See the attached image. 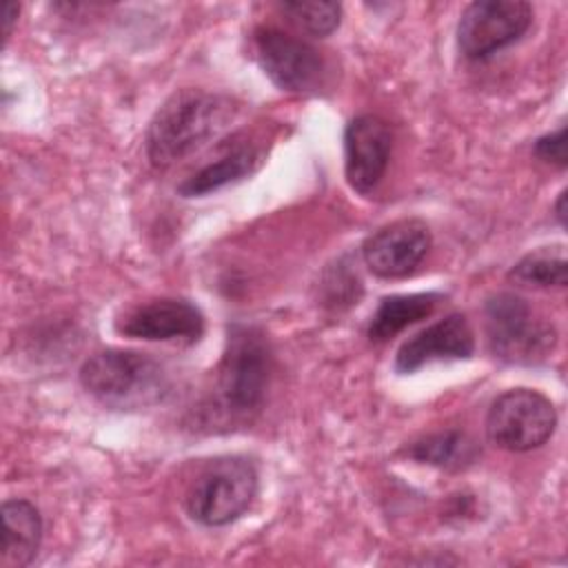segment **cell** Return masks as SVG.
<instances>
[{
    "label": "cell",
    "mask_w": 568,
    "mask_h": 568,
    "mask_svg": "<svg viewBox=\"0 0 568 568\" xmlns=\"http://www.w3.org/2000/svg\"><path fill=\"white\" fill-rule=\"evenodd\" d=\"M253 49L262 71L282 91L313 93L324 84L326 67L322 55L295 36L275 27H260L253 33Z\"/></svg>",
    "instance_id": "cell-8"
},
{
    "label": "cell",
    "mask_w": 568,
    "mask_h": 568,
    "mask_svg": "<svg viewBox=\"0 0 568 568\" xmlns=\"http://www.w3.org/2000/svg\"><path fill=\"white\" fill-rule=\"evenodd\" d=\"M555 217H557V222H559L561 226L566 224V191H561L559 197H557V202H555Z\"/></svg>",
    "instance_id": "cell-21"
},
{
    "label": "cell",
    "mask_w": 568,
    "mask_h": 568,
    "mask_svg": "<svg viewBox=\"0 0 568 568\" xmlns=\"http://www.w3.org/2000/svg\"><path fill=\"white\" fill-rule=\"evenodd\" d=\"M271 366L266 337L255 326L233 324L217 366L215 406L231 419H251L264 404Z\"/></svg>",
    "instance_id": "cell-3"
},
{
    "label": "cell",
    "mask_w": 568,
    "mask_h": 568,
    "mask_svg": "<svg viewBox=\"0 0 568 568\" xmlns=\"http://www.w3.org/2000/svg\"><path fill=\"white\" fill-rule=\"evenodd\" d=\"M535 155L546 164L564 169L566 166V126L561 124L557 131L541 135L535 142Z\"/></svg>",
    "instance_id": "cell-19"
},
{
    "label": "cell",
    "mask_w": 568,
    "mask_h": 568,
    "mask_svg": "<svg viewBox=\"0 0 568 568\" xmlns=\"http://www.w3.org/2000/svg\"><path fill=\"white\" fill-rule=\"evenodd\" d=\"M42 517L27 499H7L2 504V568L29 566L40 548Z\"/></svg>",
    "instance_id": "cell-14"
},
{
    "label": "cell",
    "mask_w": 568,
    "mask_h": 568,
    "mask_svg": "<svg viewBox=\"0 0 568 568\" xmlns=\"http://www.w3.org/2000/svg\"><path fill=\"white\" fill-rule=\"evenodd\" d=\"M557 426L552 402L532 388H510L488 408L486 435L504 450L526 453L544 446Z\"/></svg>",
    "instance_id": "cell-6"
},
{
    "label": "cell",
    "mask_w": 568,
    "mask_h": 568,
    "mask_svg": "<svg viewBox=\"0 0 568 568\" xmlns=\"http://www.w3.org/2000/svg\"><path fill=\"white\" fill-rule=\"evenodd\" d=\"M532 22V7L524 0L470 2L457 24V47L468 60H486L517 42Z\"/></svg>",
    "instance_id": "cell-7"
},
{
    "label": "cell",
    "mask_w": 568,
    "mask_h": 568,
    "mask_svg": "<svg viewBox=\"0 0 568 568\" xmlns=\"http://www.w3.org/2000/svg\"><path fill=\"white\" fill-rule=\"evenodd\" d=\"M484 315L488 346L501 362L537 364L557 344L555 326L539 320L530 304L515 293L493 295L484 306Z\"/></svg>",
    "instance_id": "cell-5"
},
{
    "label": "cell",
    "mask_w": 568,
    "mask_h": 568,
    "mask_svg": "<svg viewBox=\"0 0 568 568\" xmlns=\"http://www.w3.org/2000/svg\"><path fill=\"white\" fill-rule=\"evenodd\" d=\"M82 388L113 410H142L160 404L171 388L166 368L146 353L109 348L80 368Z\"/></svg>",
    "instance_id": "cell-2"
},
{
    "label": "cell",
    "mask_w": 568,
    "mask_h": 568,
    "mask_svg": "<svg viewBox=\"0 0 568 568\" xmlns=\"http://www.w3.org/2000/svg\"><path fill=\"white\" fill-rule=\"evenodd\" d=\"M257 493L255 464L242 455L217 457L202 468L186 495L191 519L217 528L240 519Z\"/></svg>",
    "instance_id": "cell-4"
},
{
    "label": "cell",
    "mask_w": 568,
    "mask_h": 568,
    "mask_svg": "<svg viewBox=\"0 0 568 568\" xmlns=\"http://www.w3.org/2000/svg\"><path fill=\"white\" fill-rule=\"evenodd\" d=\"M390 146L393 135L382 118L364 113L346 124L344 171L353 191L368 195L377 189L388 166Z\"/></svg>",
    "instance_id": "cell-11"
},
{
    "label": "cell",
    "mask_w": 568,
    "mask_h": 568,
    "mask_svg": "<svg viewBox=\"0 0 568 568\" xmlns=\"http://www.w3.org/2000/svg\"><path fill=\"white\" fill-rule=\"evenodd\" d=\"M280 11L288 16V20L295 22L300 29L317 38L331 36L342 20V4L328 0L280 2Z\"/></svg>",
    "instance_id": "cell-18"
},
{
    "label": "cell",
    "mask_w": 568,
    "mask_h": 568,
    "mask_svg": "<svg viewBox=\"0 0 568 568\" xmlns=\"http://www.w3.org/2000/svg\"><path fill=\"white\" fill-rule=\"evenodd\" d=\"M262 164V151L248 142H235L233 149H224L213 162L200 166L184 182L178 184L182 197H202L213 191H220L229 184H235Z\"/></svg>",
    "instance_id": "cell-13"
},
{
    "label": "cell",
    "mask_w": 568,
    "mask_h": 568,
    "mask_svg": "<svg viewBox=\"0 0 568 568\" xmlns=\"http://www.w3.org/2000/svg\"><path fill=\"white\" fill-rule=\"evenodd\" d=\"M473 351L475 335L466 315L450 313L406 339L395 355V368L399 373H415L430 362L468 359Z\"/></svg>",
    "instance_id": "cell-12"
},
{
    "label": "cell",
    "mask_w": 568,
    "mask_h": 568,
    "mask_svg": "<svg viewBox=\"0 0 568 568\" xmlns=\"http://www.w3.org/2000/svg\"><path fill=\"white\" fill-rule=\"evenodd\" d=\"M408 455L422 464L439 466L446 470H459L473 464L477 457L475 442L459 430H446L428 435L408 448Z\"/></svg>",
    "instance_id": "cell-16"
},
{
    "label": "cell",
    "mask_w": 568,
    "mask_h": 568,
    "mask_svg": "<svg viewBox=\"0 0 568 568\" xmlns=\"http://www.w3.org/2000/svg\"><path fill=\"white\" fill-rule=\"evenodd\" d=\"M120 335L144 342L195 344L204 333L202 311L180 297H160L135 306L115 322Z\"/></svg>",
    "instance_id": "cell-10"
},
{
    "label": "cell",
    "mask_w": 568,
    "mask_h": 568,
    "mask_svg": "<svg viewBox=\"0 0 568 568\" xmlns=\"http://www.w3.org/2000/svg\"><path fill=\"white\" fill-rule=\"evenodd\" d=\"M18 13H20V7L16 2H7L4 4V13H2V18H4V38L11 36V27H13L16 18H18Z\"/></svg>",
    "instance_id": "cell-20"
},
{
    "label": "cell",
    "mask_w": 568,
    "mask_h": 568,
    "mask_svg": "<svg viewBox=\"0 0 568 568\" xmlns=\"http://www.w3.org/2000/svg\"><path fill=\"white\" fill-rule=\"evenodd\" d=\"M430 242L433 237L426 222L417 217L395 220L364 240L362 260L377 277H406L422 264Z\"/></svg>",
    "instance_id": "cell-9"
},
{
    "label": "cell",
    "mask_w": 568,
    "mask_h": 568,
    "mask_svg": "<svg viewBox=\"0 0 568 568\" xmlns=\"http://www.w3.org/2000/svg\"><path fill=\"white\" fill-rule=\"evenodd\" d=\"M439 300L442 297L437 293H406L382 297L366 328L368 339L375 344L388 342L410 324L428 317L437 308Z\"/></svg>",
    "instance_id": "cell-15"
},
{
    "label": "cell",
    "mask_w": 568,
    "mask_h": 568,
    "mask_svg": "<svg viewBox=\"0 0 568 568\" xmlns=\"http://www.w3.org/2000/svg\"><path fill=\"white\" fill-rule=\"evenodd\" d=\"M233 104L220 93L180 89L155 111L146 129V155L153 166H171L215 138L233 118Z\"/></svg>",
    "instance_id": "cell-1"
},
{
    "label": "cell",
    "mask_w": 568,
    "mask_h": 568,
    "mask_svg": "<svg viewBox=\"0 0 568 568\" xmlns=\"http://www.w3.org/2000/svg\"><path fill=\"white\" fill-rule=\"evenodd\" d=\"M508 280L521 286H566V255L561 246H541L513 264Z\"/></svg>",
    "instance_id": "cell-17"
}]
</instances>
